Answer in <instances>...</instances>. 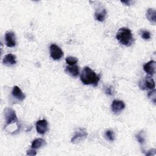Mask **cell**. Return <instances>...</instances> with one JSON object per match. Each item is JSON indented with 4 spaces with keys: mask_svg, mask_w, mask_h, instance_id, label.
I'll list each match as a JSON object with an SVG mask.
<instances>
[{
    "mask_svg": "<svg viewBox=\"0 0 156 156\" xmlns=\"http://www.w3.org/2000/svg\"><path fill=\"white\" fill-rule=\"evenodd\" d=\"M105 136L106 138H107L108 140H109V141H114V140H115V134H114V132H113V131H112V130H107L105 132Z\"/></svg>",
    "mask_w": 156,
    "mask_h": 156,
    "instance_id": "d6986e66",
    "label": "cell"
},
{
    "mask_svg": "<svg viewBox=\"0 0 156 156\" xmlns=\"http://www.w3.org/2000/svg\"><path fill=\"white\" fill-rule=\"evenodd\" d=\"M12 94L15 98L17 99L20 101H23L26 98L25 94L23 93L22 90L18 86L13 87L12 91Z\"/></svg>",
    "mask_w": 156,
    "mask_h": 156,
    "instance_id": "8fae6325",
    "label": "cell"
},
{
    "mask_svg": "<svg viewBox=\"0 0 156 156\" xmlns=\"http://www.w3.org/2000/svg\"><path fill=\"white\" fill-rule=\"evenodd\" d=\"M80 80L85 85H92L96 87L100 79L99 75L93 71L90 67L85 66L83 68L80 76Z\"/></svg>",
    "mask_w": 156,
    "mask_h": 156,
    "instance_id": "6da1fadb",
    "label": "cell"
},
{
    "mask_svg": "<svg viewBox=\"0 0 156 156\" xmlns=\"http://www.w3.org/2000/svg\"><path fill=\"white\" fill-rule=\"evenodd\" d=\"M155 154V149H151L149 151H147V153H146V155L150 156V155H154Z\"/></svg>",
    "mask_w": 156,
    "mask_h": 156,
    "instance_id": "603a6c76",
    "label": "cell"
},
{
    "mask_svg": "<svg viewBox=\"0 0 156 156\" xmlns=\"http://www.w3.org/2000/svg\"><path fill=\"white\" fill-rule=\"evenodd\" d=\"M88 133L85 129L80 128L75 131L74 135H73V138L71 140V141L72 143H77L82 140H85L86 137L87 136Z\"/></svg>",
    "mask_w": 156,
    "mask_h": 156,
    "instance_id": "277c9868",
    "label": "cell"
},
{
    "mask_svg": "<svg viewBox=\"0 0 156 156\" xmlns=\"http://www.w3.org/2000/svg\"><path fill=\"white\" fill-rule=\"evenodd\" d=\"M4 116L7 126L18 122V118L15 111L11 108H6L4 110Z\"/></svg>",
    "mask_w": 156,
    "mask_h": 156,
    "instance_id": "3957f363",
    "label": "cell"
},
{
    "mask_svg": "<svg viewBox=\"0 0 156 156\" xmlns=\"http://www.w3.org/2000/svg\"><path fill=\"white\" fill-rule=\"evenodd\" d=\"M155 90L154 89L151 91L149 92L148 93V98L151 100V101L153 102L154 104H155V99H156V94H155Z\"/></svg>",
    "mask_w": 156,
    "mask_h": 156,
    "instance_id": "ffe728a7",
    "label": "cell"
},
{
    "mask_svg": "<svg viewBox=\"0 0 156 156\" xmlns=\"http://www.w3.org/2000/svg\"><path fill=\"white\" fill-rule=\"evenodd\" d=\"M104 92L105 93V94H107V95H113V92H114V90L113 87L112 86H106L104 87Z\"/></svg>",
    "mask_w": 156,
    "mask_h": 156,
    "instance_id": "7402d4cb",
    "label": "cell"
},
{
    "mask_svg": "<svg viewBox=\"0 0 156 156\" xmlns=\"http://www.w3.org/2000/svg\"><path fill=\"white\" fill-rule=\"evenodd\" d=\"M37 132L41 135L44 134L48 130V124L46 119L38 120L36 122Z\"/></svg>",
    "mask_w": 156,
    "mask_h": 156,
    "instance_id": "52a82bcc",
    "label": "cell"
},
{
    "mask_svg": "<svg viewBox=\"0 0 156 156\" xmlns=\"http://www.w3.org/2000/svg\"><path fill=\"white\" fill-rule=\"evenodd\" d=\"M50 55L55 60H60L63 55V52L60 47L55 44L50 46Z\"/></svg>",
    "mask_w": 156,
    "mask_h": 156,
    "instance_id": "5b68a950",
    "label": "cell"
},
{
    "mask_svg": "<svg viewBox=\"0 0 156 156\" xmlns=\"http://www.w3.org/2000/svg\"><path fill=\"white\" fill-rule=\"evenodd\" d=\"M156 62L154 60H151L143 65L144 71L149 75H153L155 73Z\"/></svg>",
    "mask_w": 156,
    "mask_h": 156,
    "instance_id": "30bf717a",
    "label": "cell"
},
{
    "mask_svg": "<svg viewBox=\"0 0 156 156\" xmlns=\"http://www.w3.org/2000/svg\"><path fill=\"white\" fill-rule=\"evenodd\" d=\"M136 138L137 141L141 144H143L145 143V133L143 131H140L136 135Z\"/></svg>",
    "mask_w": 156,
    "mask_h": 156,
    "instance_id": "e0dca14e",
    "label": "cell"
},
{
    "mask_svg": "<svg viewBox=\"0 0 156 156\" xmlns=\"http://www.w3.org/2000/svg\"><path fill=\"white\" fill-rule=\"evenodd\" d=\"M5 40L6 46L9 48H12L16 45V37L13 32H7L5 34Z\"/></svg>",
    "mask_w": 156,
    "mask_h": 156,
    "instance_id": "ba28073f",
    "label": "cell"
},
{
    "mask_svg": "<svg viewBox=\"0 0 156 156\" xmlns=\"http://www.w3.org/2000/svg\"><path fill=\"white\" fill-rule=\"evenodd\" d=\"M46 144V141L43 138H37L34 140L31 144V147L33 149H38Z\"/></svg>",
    "mask_w": 156,
    "mask_h": 156,
    "instance_id": "2e32d148",
    "label": "cell"
},
{
    "mask_svg": "<svg viewBox=\"0 0 156 156\" xmlns=\"http://www.w3.org/2000/svg\"><path fill=\"white\" fill-rule=\"evenodd\" d=\"M116 39L121 44L126 46H130L134 42L132 33L127 27H121L118 30Z\"/></svg>",
    "mask_w": 156,
    "mask_h": 156,
    "instance_id": "7a4b0ae2",
    "label": "cell"
},
{
    "mask_svg": "<svg viewBox=\"0 0 156 156\" xmlns=\"http://www.w3.org/2000/svg\"><path fill=\"white\" fill-rule=\"evenodd\" d=\"M65 61L67 64H68L70 66H72V65H74L76 63H77L78 59L75 57L68 56L65 58Z\"/></svg>",
    "mask_w": 156,
    "mask_h": 156,
    "instance_id": "ac0fdd59",
    "label": "cell"
},
{
    "mask_svg": "<svg viewBox=\"0 0 156 156\" xmlns=\"http://www.w3.org/2000/svg\"><path fill=\"white\" fill-rule=\"evenodd\" d=\"M26 154L27 155H35L37 154V152L34 149H29L27 151Z\"/></svg>",
    "mask_w": 156,
    "mask_h": 156,
    "instance_id": "cb8c5ba5",
    "label": "cell"
},
{
    "mask_svg": "<svg viewBox=\"0 0 156 156\" xmlns=\"http://www.w3.org/2000/svg\"><path fill=\"white\" fill-rule=\"evenodd\" d=\"M2 63L4 65L7 66L13 65L16 63V56L12 54H8L4 57Z\"/></svg>",
    "mask_w": 156,
    "mask_h": 156,
    "instance_id": "7c38bea8",
    "label": "cell"
},
{
    "mask_svg": "<svg viewBox=\"0 0 156 156\" xmlns=\"http://www.w3.org/2000/svg\"><path fill=\"white\" fill-rule=\"evenodd\" d=\"M121 2L122 4H124L126 5H130L131 4H132V2H133V1H121Z\"/></svg>",
    "mask_w": 156,
    "mask_h": 156,
    "instance_id": "d4e9b609",
    "label": "cell"
},
{
    "mask_svg": "<svg viewBox=\"0 0 156 156\" xmlns=\"http://www.w3.org/2000/svg\"><path fill=\"white\" fill-rule=\"evenodd\" d=\"M107 15V11L105 9H101L100 11H96L94 13L95 19L100 22H102L105 19V16Z\"/></svg>",
    "mask_w": 156,
    "mask_h": 156,
    "instance_id": "9a60e30c",
    "label": "cell"
},
{
    "mask_svg": "<svg viewBox=\"0 0 156 156\" xmlns=\"http://www.w3.org/2000/svg\"><path fill=\"white\" fill-rule=\"evenodd\" d=\"M112 110L115 113H118L125 108V104L120 100H114L111 105Z\"/></svg>",
    "mask_w": 156,
    "mask_h": 156,
    "instance_id": "9c48e42d",
    "label": "cell"
},
{
    "mask_svg": "<svg viewBox=\"0 0 156 156\" xmlns=\"http://www.w3.org/2000/svg\"><path fill=\"white\" fill-rule=\"evenodd\" d=\"M140 34L144 40H149L151 38V34L147 30H140Z\"/></svg>",
    "mask_w": 156,
    "mask_h": 156,
    "instance_id": "44dd1931",
    "label": "cell"
},
{
    "mask_svg": "<svg viewBox=\"0 0 156 156\" xmlns=\"http://www.w3.org/2000/svg\"><path fill=\"white\" fill-rule=\"evenodd\" d=\"M146 16L149 22L153 24H155V10L154 9H148L146 13Z\"/></svg>",
    "mask_w": 156,
    "mask_h": 156,
    "instance_id": "4fadbf2b",
    "label": "cell"
},
{
    "mask_svg": "<svg viewBox=\"0 0 156 156\" xmlns=\"http://www.w3.org/2000/svg\"><path fill=\"white\" fill-rule=\"evenodd\" d=\"M155 82L151 77H146L141 82L139 83V87L143 90H154L155 88Z\"/></svg>",
    "mask_w": 156,
    "mask_h": 156,
    "instance_id": "8992f818",
    "label": "cell"
},
{
    "mask_svg": "<svg viewBox=\"0 0 156 156\" xmlns=\"http://www.w3.org/2000/svg\"><path fill=\"white\" fill-rule=\"evenodd\" d=\"M66 71L73 77H77L79 74V68L77 65L66 66Z\"/></svg>",
    "mask_w": 156,
    "mask_h": 156,
    "instance_id": "5bb4252c",
    "label": "cell"
}]
</instances>
